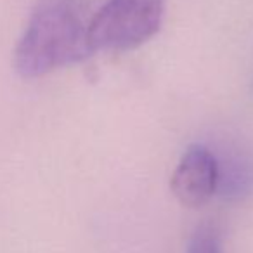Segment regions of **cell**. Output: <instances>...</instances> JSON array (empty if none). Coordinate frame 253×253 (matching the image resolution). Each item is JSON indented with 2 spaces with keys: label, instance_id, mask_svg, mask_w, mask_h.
<instances>
[{
  "label": "cell",
  "instance_id": "cell-1",
  "mask_svg": "<svg viewBox=\"0 0 253 253\" xmlns=\"http://www.w3.org/2000/svg\"><path fill=\"white\" fill-rule=\"evenodd\" d=\"M90 0H39L14 50L23 78H39L94 54Z\"/></svg>",
  "mask_w": 253,
  "mask_h": 253
},
{
  "label": "cell",
  "instance_id": "cell-2",
  "mask_svg": "<svg viewBox=\"0 0 253 253\" xmlns=\"http://www.w3.org/2000/svg\"><path fill=\"white\" fill-rule=\"evenodd\" d=\"M167 0H106L94 12L90 45L95 50H134L162 28Z\"/></svg>",
  "mask_w": 253,
  "mask_h": 253
},
{
  "label": "cell",
  "instance_id": "cell-3",
  "mask_svg": "<svg viewBox=\"0 0 253 253\" xmlns=\"http://www.w3.org/2000/svg\"><path fill=\"white\" fill-rule=\"evenodd\" d=\"M170 189L182 207L200 208L217 194V160L203 144L184 151L170 179Z\"/></svg>",
  "mask_w": 253,
  "mask_h": 253
},
{
  "label": "cell",
  "instance_id": "cell-4",
  "mask_svg": "<svg viewBox=\"0 0 253 253\" xmlns=\"http://www.w3.org/2000/svg\"><path fill=\"white\" fill-rule=\"evenodd\" d=\"M215 155V153H213ZM217 160V194L225 201H243L253 196V156L232 149Z\"/></svg>",
  "mask_w": 253,
  "mask_h": 253
},
{
  "label": "cell",
  "instance_id": "cell-5",
  "mask_svg": "<svg viewBox=\"0 0 253 253\" xmlns=\"http://www.w3.org/2000/svg\"><path fill=\"white\" fill-rule=\"evenodd\" d=\"M187 253H220V234L213 224H203L196 229Z\"/></svg>",
  "mask_w": 253,
  "mask_h": 253
}]
</instances>
